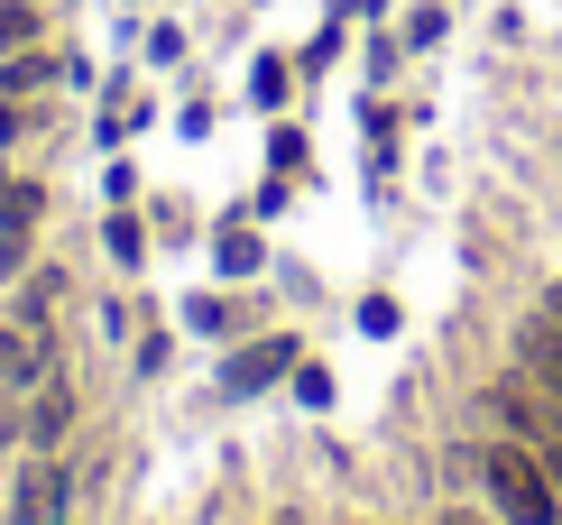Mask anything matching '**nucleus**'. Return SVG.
Wrapping results in <instances>:
<instances>
[{
  "mask_svg": "<svg viewBox=\"0 0 562 525\" xmlns=\"http://www.w3.org/2000/svg\"><path fill=\"white\" fill-rule=\"evenodd\" d=\"M480 507L498 525H562V480L535 461L526 443L480 434Z\"/></svg>",
  "mask_w": 562,
  "mask_h": 525,
  "instance_id": "nucleus-1",
  "label": "nucleus"
},
{
  "mask_svg": "<svg viewBox=\"0 0 562 525\" xmlns=\"http://www.w3.org/2000/svg\"><path fill=\"white\" fill-rule=\"evenodd\" d=\"M480 424H488V434H507V443H526L535 461L562 480V415H553V396H535L517 369L480 378Z\"/></svg>",
  "mask_w": 562,
  "mask_h": 525,
  "instance_id": "nucleus-2",
  "label": "nucleus"
},
{
  "mask_svg": "<svg viewBox=\"0 0 562 525\" xmlns=\"http://www.w3.org/2000/svg\"><path fill=\"white\" fill-rule=\"evenodd\" d=\"M295 360H304V332L295 323H259L249 342H231L222 360H213V388L222 396H268V388H286V378H295Z\"/></svg>",
  "mask_w": 562,
  "mask_h": 525,
  "instance_id": "nucleus-3",
  "label": "nucleus"
},
{
  "mask_svg": "<svg viewBox=\"0 0 562 525\" xmlns=\"http://www.w3.org/2000/svg\"><path fill=\"white\" fill-rule=\"evenodd\" d=\"M75 480H65V461H46V451H19L10 470H0V525H75Z\"/></svg>",
  "mask_w": 562,
  "mask_h": 525,
  "instance_id": "nucleus-4",
  "label": "nucleus"
},
{
  "mask_svg": "<svg viewBox=\"0 0 562 525\" xmlns=\"http://www.w3.org/2000/svg\"><path fill=\"white\" fill-rule=\"evenodd\" d=\"M75 286H83V277L65 268V258H37V268L19 277L10 295H0V314H10L19 332H56V323H65V304H75Z\"/></svg>",
  "mask_w": 562,
  "mask_h": 525,
  "instance_id": "nucleus-5",
  "label": "nucleus"
},
{
  "mask_svg": "<svg viewBox=\"0 0 562 525\" xmlns=\"http://www.w3.org/2000/svg\"><path fill=\"white\" fill-rule=\"evenodd\" d=\"M83 443V378H46V388L29 396V451H46V461H65V451Z\"/></svg>",
  "mask_w": 562,
  "mask_h": 525,
  "instance_id": "nucleus-6",
  "label": "nucleus"
},
{
  "mask_svg": "<svg viewBox=\"0 0 562 525\" xmlns=\"http://www.w3.org/2000/svg\"><path fill=\"white\" fill-rule=\"evenodd\" d=\"M203 241H213V277H222V286H259V277H268V231L249 222V203H222Z\"/></svg>",
  "mask_w": 562,
  "mask_h": 525,
  "instance_id": "nucleus-7",
  "label": "nucleus"
},
{
  "mask_svg": "<svg viewBox=\"0 0 562 525\" xmlns=\"http://www.w3.org/2000/svg\"><path fill=\"white\" fill-rule=\"evenodd\" d=\"M507 369H517L535 396H553V415H562V323L553 314H517V332H507Z\"/></svg>",
  "mask_w": 562,
  "mask_h": 525,
  "instance_id": "nucleus-8",
  "label": "nucleus"
},
{
  "mask_svg": "<svg viewBox=\"0 0 562 525\" xmlns=\"http://www.w3.org/2000/svg\"><path fill=\"white\" fill-rule=\"evenodd\" d=\"M102 258H111L121 277H138V268L157 258V241H148V212H138V203H102Z\"/></svg>",
  "mask_w": 562,
  "mask_h": 525,
  "instance_id": "nucleus-9",
  "label": "nucleus"
},
{
  "mask_svg": "<svg viewBox=\"0 0 562 525\" xmlns=\"http://www.w3.org/2000/svg\"><path fill=\"white\" fill-rule=\"evenodd\" d=\"M56 194H46V176H0V231H19V241H37Z\"/></svg>",
  "mask_w": 562,
  "mask_h": 525,
  "instance_id": "nucleus-10",
  "label": "nucleus"
},
{
  "mask_svg": "<svg viewBox=\"0 0 562 525\" xmlns=\"http://www.w3.org/2000/svg\"><path fill=\"white\" fill-rule=\"evenodd\" d=\"M295 56H277V46H268V56H249V111H268V121H286V111H295Z\"/></svg>",
  "mask_w": 562,
  "mask_h": 525,
  "instance_id": "nucleus-11",
  "label": "nucleus"
},
{
  "mask_svg": "<svg viewBox=\"0 0 562 525\" xmlns=\"http://www.w3.org/2000/svg\"><path fill=\"white\" fill-rule=\"evenodd\" d=\"M138 212H148V241H157V249H194L203 231H213L184 194H138Z\"/></svg>",
  "mask_w": 562,
  "mask_h": 525,
  "instance_id": "nucleus-12",
  "label": "nucleus"
},
{
  "mask_svg": "<svg viewBox=\"0 0 562 525\" xmlns=\"http://www.w3.org/2000/svg\"><path fill=\"white\" fill-rule=\"evenodd\" d=\"M56 92V46H19L0 56V102H46Z\"/></svg>",
  "mask_w": 562,
  "mask_h": 525,
  "instance_id": "nucleus-13",
  "label": "nucleus"
},
{
  "mask_svg": "<svg viewBox=\"0 0 562 525\" xmlns=\"http://www.w3.org/2000/svg\"><path fill=\"white\" fill-rule=\"evenodd\" d=\"M138 323H148V304H138L130 286H102V295H92V342H102V350H130Z\"/></svg>",
  "mask_w": 562,
  "mask_h": 525,
  "instance_id": "nucleus-14",
  "label": "nucleus"
},
{
  "mask_svg": "<svg viewBox=\"0 0 562 525\" xmlns=\"http://www.w3.org/2000/svg\"><path fill=\"white\" fill-rule=\"evenodd\" d=\"M121 360H130V378H138V388H157V378L176 369V332H167V323L148 314V323H138V342L121 350Z\"/></svg>",
  "mask_w": 562,
  "mask_h": 525,
  "instance_id": "nucleus-15",
  "label": "nucleus"
},
{
  "mask_svg": "<svg viewBox=\"0 0 562 525\" xmlns=\"http://www.w3.org/2000/svg\"><path fill=\"white\" fill-rule=\"evenodd\" d=\"M46 19H56V0H0V56L46 46Z\"/></svg>",
  "mask_w": 562,
  "mask_h": 525,
  "instance_id": "nucleus-16",
  "label": "nucleus"
},
{
  "mask_svg": "<svg viewBox=\"0 0 562 525\" xmlns=\"http://www.w3.org/2000/svg\"><path fill=\"white\" fill-rule=\"evenodd\" d=\"M341 46H350V19H333V10H323V29L295 46V75H304V83H323V75L341 65Z\"/></svg>",
  "mask_w": 562,
  "mask_h": 525,
  "instance_id": "nucleus-17",
  "label": "nucleus"
},
{
  "mask_svg": "<svg viewBox=\"0 0 562 525\" xmlns=\"http://www.w3.org/2000/svg\"><path fill=\"white\" fill-rule=\"evenodd\" d=\"M268 166H277V176H314V138H304V121H295V111H286V121H268Z\"/></svg>",
  "mask_w": 562,
  "mask_h": 525,
  "instance_id": "nucleus-18",
  "label": "nucleus"
},
{
  "mask_svg": "<svg viewBox=\"0 0 562 525\" xmlns=\"http://www.w3.org/2000/svg\"><path fill=\"white\" fill-rule=\"evenodd\" d=\"M184 56H194V37H184L176 19H148V29H138V65H148V75H176Z\"/></svg>",
  "mask_w": 562,
  "mask_h": 525,
  "instance_id": "nucleus-19",
  "label": "nucleus"
},
{
  "mask_svg": "<svg viewBox=\"0 0 562 525\" xmlns=\"http://www.w3.org/2000/svg\"><path fill=\"white\" fill-rule=\"evenodd\" d=\"M286 396L304 405V415H333V396H341L333 360H314V350H304V360H295V378H286Z\"/></svg>",
  "mask_w": 562,
  "mask_h": 525,
  "instance_id": "nucleus-20",
  "label": "nucleus"
},
{
  "mask_svg": "<svg viewBox=\"0 0 562 525\" xmlns=\"http://www.w3.org/2000/svg\"><path fill=\"white\" fill-rule=\"evenodd\" d=\"M360 75H369V92H387L396 75H406V37H396L387 19H379V29H369V46H360Z\"/></svg>",
  "mask_w": 562,
  "mask_h": 525,
  "instance_id": "nucleus-21",
  "label": "nucleus"
},
{
  "mask_svg": "<svg viewBox=\"0 0 562 525\" xmlns=\"http://www.w3.org/2000/svg\"><path fill=\"white\" fill-rule=\"evenodd\" d=\"M65 480H75V507H92L111 489V443H75L65 451Z\"/></svg>",
  "mask_w": 562,
  "mask_h": 525,
  "instance_id": "nucleus-22",
  "label": "nucleus"
},
{
  "mask_svg": "<svg viewBox=\"0 0 562 525\" xmlns=\"http://www.w3.org/2000/svg\"><path fill=\"white\" fill-rule=\"evenodd\" d=\"M350 323H360V332H369V342H396V332H406V304H396V295H387V286H369V295H360V304H350Z\"/></svg>",
  "mask_w": 562,
  "mask_h": 525,
  "instance_id": "nucleus-23",
  "label": "nucleus"
},
{
  "mask_svg": "<svg viewBox=\"0 0 562 525\" xmlns=\"http://www.w3.org/2000/svg\"><path fill=\"white\" fill-rule=\"evenodd\" d=\"M396 37H406V56H434V46L452 37V10H442V0H415V10H406V29H396Z\"/></svg>",
  "mask_w": 562,
  "mask_h": 525,
  "instance_id": "nucleus-24",
  "label": "nucleus"
},
{
  "mask_svg": "<svg viewBox=\"0 0 562 525\" xmlns=\"http://www.w3.org/2000/svg\"><path fill=\"white\" fill-rule=\"evenodd\" d=\"M360 138L369 148H396V138H406V111H396L387 92H360Z\"/></svg>",
  "mask_w": 562,
  "mask_h": 525,
  "instance_id": "nucleus-25",
  "label": "nucleus"
},
{
  "mask_svg": "<svg viewBox=\"0 0 562 525\" xmlns=\"http://www.w3.org/2000/svg\"><path fill=\"white\" fill-rule=\"evenodd\" d=\"M19 451H29V396H19V388H0V470H10Z\"/></svg>",
  "mask_w": 562,
  "mask_h": 525,
  "instance_id": "nucleus-26",
  "label": "nucleus"
},
{
  "mask_svg": "<svg viewBox=\"0 0 562 525\" xmlns=\"http://www.w3.org/2000/svg\"><path fill=\"white\" fill-rule=\"evenodd\" d=\"M240 203H249V222H277V212H286V203H295V176H277V166H268V176H259V185H249V194H240Z\"/></svg>",
  "mask_w": 562,
  "mask_h": 525,
  "instance_id": "nucleus-27",
  "label": "nucleus"
},
{
  "mask_svg": "<svg viewBox=\"0 0 562 525\" xmlns=\"http://www.w3.org/2000/svg\"><path fill=\"white\" fill-rule=\"evenodd\" d=\"M46 130V102H0V148H29Z\"/></svg>",
  "mask_w": 562,
  "mask_h": 525,
  "instance_id": "nucleus-28",
  "label": "nucleus"
},
{
  "mask_svg": "<svg viewBox=\"0 0 562 525\" xmlns=\"http://www.w3.org/2000/svg\"><path fill=\"white\" fill-rule=\"evenodd\" d=\"M56 92H75V102H83V92H102V75H92L83 46H56Z\"/></svg>",
  "mask_w": 562,
  "mask_h": 525,
  "instance_id": "nucleus-29",
  "label": "nucleus"
},
{
  "mask_svg": "<svg viewBox=\"0 0 562 525\" xmlns=\"http://www.w3.org/2000/svg\"><path fill=\"white\" fill-rule=\"evenodd\" d=\"M37 268V241H19V231H0V295H10L19 277Z\"/></svg>",
  "mask_w": 562,
  "mask_h": 525,
  "instance_id": "nucleus-30",
  "label": "nucleus"
},
{
  "mask_svg": "<svg viewBox=\"0 0 562 525\" xmlns=\"http://www.w3.org/2000/svg\"><path fill=\"white\" fill-rule=\"evenodd\" d=\"M148 185H138V166L130 157H102V203H138Z\"/></svg>",
  "mask_w": 562,
  "mask_h": 525,
  "instance_id": "nucleus-31",
  "label": "nucleus"
},
{
  "mask_svg": "<svg viewBox=\"0 0 562 525\" xmlns=\"http://www.w3.org/2000/svg\"><path fill=\"white\" fill-rule=\"evenodd\" d=\"M176 138H213V92H184V111H176Z\"/></svg>",
  "mask_w": 562,
  "mask_h": 525,
  "instance_id": "nucleus-32",
  "label": "nucleus"
},
{
  "mask_svg": "<svg viewBox=\"0 0 562 525\" xmlns=\"http://www.w3.org/2000/svg\"><path fill=\"white\" fill-rule=\"evenodd\" d=\"M434 525H498L488 507H471V498H452V507H434Z\"/></svg>",
  "mask_w": 562,
  "mask_h": 525,
  "instance_id": "nucleus-33",
  "label": "nucleus"
},
{
  "mask_svg": "<svg viewBox=\"0 0 562 525\" xmlns=\"http://www.w3.org/2000/svg\"><path fill=\"white\" fill-rule=\"evenodd\" d=\"M535 314H553V323H562V277H544V295H535Z\"/></svg>",
  "mask_w": 562,
  "mask_h": 525,
  "instance_id": "nucleus-34",
  "label": "nucleus"
},
{
  "mask_svg": "<svg viewBox=\"0 0 562 525\" xmlns=\"http://www.w3.org/2000/svg\"><path fill=\"white\" fill-rule=\"evenodd\" d=\"M259 525H304V507H277V516H259Z\"/></svg>",
  "mask_w": 562,
  "mask_h": 525,
  "instance_id": "nucleus-35",
  "label": "nucleus"
},
{
  "mask_svg": "<svg viewBox=\"0 0 562 525\" xmlns=\"http://www.w3.org/2000/svg\"><path fill=\"white\" fill-rule=\"evenodd\" d=\"M333 525H379V516H333Z\"/></svg>",
  "mask_w": 562,
  "mask_h": 525,
  "instance_id": "nucleus-36",
  "label": "nucleus"
},
{
  "mask_svg": "<svg viewBox=\"0 0 562 525\" xmlns=\"http://www.w3.org/2000/svg\"><path fill=\"white\" fill-rule=\"evenodd\" d=\"M121 10H148V0H121Z\"/></svg>",
  "mask_w": 562,
  "mask_h": 525,
  "instance_id": "nucleus-37",
  "label": "nucleus"
},
{
  "mask_svg": "<svg viewBox=\"0 0 562 525\" xmlns=\"http://www.w3.org/2000/svg\"><path fill=\"white\" fill-rule=\"evenodd\" d=\"M249 10H268V0H249Z\"/></svg>",
  "mask_w": 562,
  "mask_h": 525,
  "instance_id": "nucleus-38",
  "label": "nucleus"
},
{
  "mask_svg": "<svg viewBox=\"0 0 562 525\" xmlns=\"http://www.w3.org/2000/svg\"><path fill=\"white\" fill-rule=\"evenodd\" d=\"M75 525H83V516H75Z\"/></svg>",
  "mask_w": 562,
  "mask_h": 525,
  "instance_id": "nucleus-39",
  "label": "nucleus"
}]
</instances>
